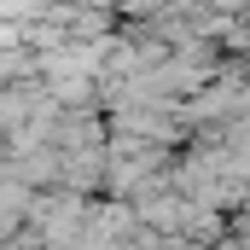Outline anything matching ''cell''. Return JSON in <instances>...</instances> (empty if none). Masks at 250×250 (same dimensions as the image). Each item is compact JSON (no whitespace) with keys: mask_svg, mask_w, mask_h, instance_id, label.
I'll use <instances>...</instances> for the list:
<instances>
[{"mask_svg":"<svg viewBox=\"0 0 250 250\" xmlns=\"http://www.w3.org/2000/svg\"><path fill=\"white\" fill-rule=\"evenodd\" d=\"M6 151H12V146H6V134H0V163H6Z\"/></svg>","mask_w":250,"mask_h":250,"instance_id":"cell-1","label":"cell"}]
</instances>
